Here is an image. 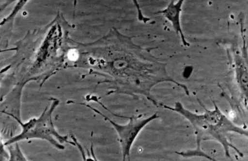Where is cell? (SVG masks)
Returning <instances> with one entry per match:
<instances>
[{
    "mask_svg": "<svg viewBox=\"0 0 248 161\" xmlns=\"http://www.w3.org/2000/svg\"><path fill=\"white\" fill-rule=\"evenodd\" d=\"M14 144L15 145L13 146L11 145H7L10 153L9 161H27V159L19 148L18 143H16Z\"/></svg>",
    "mask_w": 248,
    "mask_h": 161,
    "instance_id": "5",
    "label": "cell"
},
{
    "mask_svg": "<svg viewBox=\"0 0 248 161\" xmlns=\"http://www.w3.org/2000/svg\"><path fill=\"white\" fill-rule=\"evenodd\" d=\"M183 3V0H180L176 3L171 1L166 8L158 13L162 14L168 21L171 22L176 33L180 35L184 45L188 46L189 45L186 42L181 25V15Z\"/></svg>",
    "mask_w": 248,
    "mask_h": 161,
    "instance_id": "4",
    "label": "cell"
},
{
    "mask_svg": "<svg viewBox=\"0 0 248 161\" xmlns=\"http://www.w3.org/2000/svg\"><path fill=\"white\" fill-rule=\"evenodd\" d=\"M18 123L21 125L22 131L18 135L9 139L5 144L7 146L24 140L39 139L46 141L58 149L63 150L62 144L67 143L73 145L76 144L69 142L67 136L59 134L52 122V111L45 113L38 119H32L23 123L17 118Z\"/></svg>",
    "mask_w": 248,
    "mask_h": 161,
    "instance_id": "2",
    "label": "cell"
},
{
    "mask_svg": "<svg viewBox=\"0 0 248 161\" xmlns=\"http://www.w3.org/2000/svg\"><path fill=\"white\" fill-rule=\"evenodd\" d=\"M93 110L103 115L115 129L118 136L119 142L121 144L124 161L130 157L131 150L135 141L143 128L158 117L156 113L146 118L131 117L128 123L125 125H120L108 118L102 113L98 112L95 109Z\"/></svg>",
    "mask_w": 248,
    "mask_h": 161,
    "instance_id": "3",
    "label": "cell"
},
{
    "mask_svg": "<svg viewBox=\"0 0 248 161\" xmlns=\"http://www.w3.org/2000/svg\"><path fill=\"white\" fill-rule=\"evenodd\" d=\"M160 105L164 108L181 114L189 121L195 130L198 147H200L202 140H215L223 145L227 157L231 158L230 148L234 149L241 156H243L240 151L229 142L228 135L232 132L247 136V130L235 125L221 112L216 104L214 110H208L202 105L205 113L202 114L190 112L180 102H176L174 107Z\"/></svg>",
    "mask_w": 248,
    "mask_h": 161,
    "instance_id": "1",
    "label": "cell"
}]
</instances>
